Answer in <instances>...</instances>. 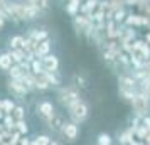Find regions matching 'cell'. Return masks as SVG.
<instances>
[{
    "mask_svg": "<svg viewBox=\"0 0 150 145\" xmlns=\"http://www.w3.org/2000/svg\"><path fill=\"white\" fill-rule=\"evenodd\" d=\"M68 110H69L71 120L76 122V123H83V122H86L88 117H89V106H88V103L83 101L81 98H79L78 101H74L73 105H69Z\"/></svg>",
    "mask_w": 150,
    "mask_h": 145,
    "instance_id": "6da1fadb",
    "label": "cell"
},
{
    "mask_svg": "<svg viewBox=\"0 0 150 145\" xmlns=\"http://www.w3.org/2000/svg\"><path fill=\"white\" fill-rule=\"evenodd\" d=\"M132 108H133V111L138 118L147 117L150 113V98L145 96L142 91L135 93V96L132 98Z\"/></svg>",
    "mask_w": 150,
    "mask_h": 145,
    "instance_id": "7a4b0ae2",
    "label": "cell"
},
{
    "mask_svg": "<svg viewBox=\"0 0 150 145\" xmlns=\"http://www.w3.org/2000/svg\"><path fill=\"white\" fill-rule=\"evenodd\" d=\"M118 83H120V95H122L125 100H130V101H132V98L135 96V93H137L135 79L132 76H122L118 79Z\"/></svg>",
    "mask_w": 150,
    "mask_h": 145,
    "instance_id": "3957f363",
    "label": "cell"
},
{
    "mask_svg": "<svg viewBox=\"0 0 150 145\" xmlns=\"http://www.w3.org/2000/svg\"><path fill=\"white\" fill-rule=\"evenodd\" d=\"M61 133L64 138H68V140H76V138L79 137V127H78V123L76 122H64L61 127Z\"/></svg>",
    "mask_w": 150,
    "mask_h": 145,
    "instance_id": "277c9868",
    "label": "cell"
},
{
    "mask_svg": "<svg viewBox=\"0 0 150 145\" xmlns=\"http://www.w3.org/2000/svg\"><path fill=\"white\" fill-rule=\"evenodd\" d=\"M8 90L14 93L15 96H19V98H24L25 95H27V84L24 83V79H15V78H12V81L8 83Z\"/></svg>",
    "mask_w": 150,
    "mask_h": 145,
    "instance_id": "5b68a950",
    "label": "cell"
},
{
    "mask_svg": "<svg viewBox=\"0 0 150 145\" xmlns=\"http://www.w3.org/2000/svg\"><path fill=\"white\" fill-rule=\"evenodd\" d=\"M37 111H39V115H41L46 122H49L51 118L54 117V105L47 101V100H44L41 103L37 105Z\"/></svg>",
    "mask_w": 150,
    "mask_h": 145,
    "instance_id": "8992f818",
    "label": "cell"
},
{
    "mask_svg": "<svg viewBox=\"0 0 150 145\" xmlns=\"http://www.w3.org/2000/svg\"><path fill=\"white\" fill-rule=\"evenodd\" d=\"M42 66H44L46 71H51V73L57 71V68H59V59H57V56L51 54V52L46 54V56H42Z\"/></svg>",
    "mask_w": 150,
    "mask_h": 145,
    "instance_id": "52a82bcc",
    "label": "cell"
},
{
    "mask_svg": "<svg viewBox=\"0 0 150 145\" xmlns=\"http://www.w3.org/2000/svg\"><path fill=\"white\" fill-rule=\"evenodd\" d=\"M78 100H79V95H78L76 91H73V90H66V91L61 95V103L66 105V106L73 105L74 101H78Z\"/></svg>",
    "mask_w": 150,
    "mask_h": 145,
    "instance_id": "ba28073f",
    "label": "cell"
},
{
    "mask_svg": "<svg viewBox=\"0 0 150 145\" xmlns=\"http://www.w3.org/2000/svg\"><path fill=\"white\" fill-rule=\"evenodd\" d=\"M49 51H51V41H49V39H44V41L37 42V46H35V54L39 56V57L49 54Z\"/></svg>",
    "mask_w": 150,
    "mask_h": 145,
    "instance_id": "9c48e42d",
    "label": "cell"
},
{
    "mask_svg": "<svg viewBox=\"0 0 150 145\" xmlns=\"http://www.w3.org/2000/svg\"><path fill=\"white\" fill-rule=\"evenodd\" d=\"M12 66H14V59H12L10 52H4V54H0V69L8 71Z\"/></svg>",
    "mask_w": 150,
    "mask_h": 145,
    "instance_id": "30bf717a",
    "label": "cell"
},
{
    "mask_svg": "<svg viewBox=\"0 0 150 145\" xmlns=\"http://www.w3.org/2000/svg\"><path fill=\"white\" fill-rule=\"evenodd\" d=\"M133 133H135V128L133 130H128V132H123L122 135H120V138H118V142L120 144H128V145L137 144L135 140H133Z\"/></svg>",
    "mask_w": 150,
    "mask_h": 145,
    "instance_id": "8fae6325",
    "label": "cell"
},
{
    "mask_svg": "<svg viewBox=\"0 0 150 145\" xmlns=\"http://www.w3.org/2000/svg\"><path fill=\"white\" fill-rule=\"evenodd\" d=\"M8 73H10V76L15 78V79H22V78H24V74H25L24 68H22V66H19V62H17V64H14L12 68L8 69Z\"/></svg>",
    "mask_w": 150,
    "mask_h": 145,
    "instance_id": "7c38bea8",
    "label": "cell"
},
{
    "mask_svg": "<svg viewBox=\"0 0 150 145\" xmlns=\"http://www.w3.org/2000/svg\"><path fill=\"white\" fill-rule=\"evenodd\" d=\"M10 56H12L14 62H19V64H21V62L24 61V57H25V52H24L21 47H17V49H12V51H10Z\"/></svg>",
    "mask_w": 150,
    "mask_h": 145,
    "instance_id": "4fadbf2b",
    "label": "cell"
},
{
    "mask_svg": "<svg viewBox=\"0 0 150 145\" xmlns=\"http://www.w3.org/2000/svg\"><path fill=\"white\" fill-rule=\"evenodd\" d=\"M25 46V39L22 35H14L10 39V47L12 49H17V47H24Z\"/></svg>",
    "mask_w": 150,
    "mask_h": 145,
    "instance_id": "5bb4252c",
    "label": "cell"
},
{
    "mask_svg": "<svg viewBox=\"0 0 150 145\" xmlns=\"http://www.w3.org/2000/svg\"><path fill=\"white\" fill-rule=\"evenodd\" d=\"M140 91H142L145 96L150 98V76H147V78L142 79V83H140Z\"/></svg>",
    "mask_w": 150,
    "mask_h": 145,
    "instance_id": "9a60e30c",
    "label": "cell"
},
{
    "mask_svg": "<svg viewBox=\"0 0 150 145\" xmlns=\"http://www.w3.org/2000/svg\"><path fill=\"white\" fill-rule=\"evenodd\" d=\"M111 142L113 140H111V135L110 133H100L98 138H96V144L98 145H110Z\"/></svg>",
    "mask_w": 150,
    "mask_h": 145,
    "instance_id": "2e32d148",
    "label": "cell"
},
{
    "mask_svg": "<svg viewBox=\"0 0 150 145\" xmlns=\"http://www.w3.org/2000/svg\"><path fill=\"white\" fill-rule=\"evenodd\" d=\"M42 76H44V74H42ZM49 86H51V83H49V79L46 76L41 78V79H39V78L35 79V88H37V90H47Z\"/></svg>",
    "mask_w": 150,
    "mask_h": 145,
    "instance_id": "e0dca14e",
    "label": "cell"
},
{
    "mask_svg": "<svg viewBox=\"0 0 150 145\" xmlns=\"http://www.w3.org/2000/svg\"><path fill=\"white\" fill-rule=\"evenodd\" d=\"M44 39H47V32L46 30H32V41L41 42Z\"/></svg>",
    "mask_w": 150,
    "mask_h": 145,
    "instance_id": "ac0fdd59",
    "label": "cell"
},
{
    "mask_svg": "<svg viewBox=\"0 0 150 145\" xmlns=\"http://www.w3.org/2000/svg\"><path fill=\"white\" fill-rule=\"evenodd\" d=\"M78 8H79V0H71V2L68 4V7H66V10H68V14L76 15Z\"/></svg>",
    "mask_w": 150,
    "mask_h": 145,
    "instance_id": "d6986e66",
    "label": "cell"
},
{
    "mask_svg": "<svg viewBox=\"0 0 150 145\" xmlns=\"http://www.w3.org/2000/svg\"><path fill=\"white\" fill-rule=\"evenodd\" d=\"M51 142H52V140H51L49 135H39V137H35V140L32 142V144H35V145H49Z\"/></svg>",
    "mask_w": 150,
    "mask_h": 145,
    "instance_id": "ffe728a7",
    "label": "cell"
},
{
    "mask_svg": "<svg viewBox=\"0 0 150 145\" xmlns=\"http://www.w3.org/2000/svg\"><path fill=\"white\" fill-rule=\"evenodd\" d=\"M14 108H15V105H14L12 100H4V101H2V110L5 111V113H12Z\"/></svg>",
    "mask_w": 150,
    "mask_h": 145,
    "instance_id": "44dd1931",
    "label": "cell"
},
{
    "mask_svg": "<svg viewBox=\"0 0 150 145\" xmlns=\"http://www.w3.org/2000/svg\"><path fill=\"white\" fill-rule=\"evenodd\" d=\"M4 127H5L7 130H12V128L15 127V122H14V118H12L10 113H5V118H4Z\"/></svg>",
    "mask_w": 150,
    "mask_h": 145,
    "instance_id": "7402d4cb",
    "label": "cell"
},
{
    "mask_svg": "<svg viewBox=\"0 0 150 145\" xmlns=\"http://www.w3.org/2000/svg\"><path fill=\"white\" fill-rule=\"evenodd\" d=\"M15 128H17V130L21 132V133H27V132H29V127H27V123L24 122V118H22V120H17V122H15Z\"/></svg>",
    "mask_w": 150,
    "mask_h": 145,
    "instance_id": "603a6c76",
    "label": "cell"
},
{
    "mask_svg": "<svg viewBox=\"0 0 150 145\" xmlns=\"http://www.w3.org/2000/svg\"><path fill=\"white\" fill-rule=\"evenodd\" d=\"M30 68H32V73L34 74H42L44 71V66H42V62H39V61H32V64H30Z\"/></svg>",
    "mask_w": 150,
    "mask_h": 145,
    "instance_id": "cb8c5ba5",
    "label": "cell"
},
{
    "mask_svg": "<svg viewBox=\"0 0 150 145\" xmlns=\"http://www.w3.org/2000/svg\"><path fill=\"white\" fill-rule=\"evenodd\" d=\"M30 2H32L39 10H46V8L49 7V0H30Z\"/></svg>",
    "mask_w": 150,
    "mask_h": 145,
    "instance_id": "d4e9b609",
    "label": "cell"
},
{
    "mask_svg": "<svg viewBox=\"0 0 150 145\" xmlns=\"http://www.w3.org/2000/svg\"><path fill=\"white\" fill-rule=\"evenodd\" d=\"M12 113L15 115V118H17V120H22V118H24V115H25V110H24L22 106H15Z\"/></svg>",
    "mask_w": 150,
    "mask_h": 145,
    "instance_id": "484cf974",
    "label": "cell"
},
{
    "mask_svg": "<svg viewBox=\"0 0 150 145\" xmlns=\"http://www.w3.org/2000/svg\"><path fill=\"white\" fill-rule=\"evenodd\" d=\"M140 51H142L143 59H145V61H147V59H150V46H147V44H142Z\"/></svg>",
    "mask_w": 150,
    "mask_h": 145,
    "instance_id": "4316f807",
    "label": "cell"
},
{
    "mask_svg": "<svg viewBox=\"0 0 150 145\" xmlns=\"http://www.w3.org/2000/svg\"><path fill=\"white\" fill-rule=\"evenodd\" d=\"M96 5H98V0H88V2H86V5H84V12H89V10H93Z\"/></svg>",
    "mask_w": 150,
    "mask_h": 145,
    "instance_id": "83f0119b",
    "label": "cell"
},
{
    "mask_svg": "<svg viewBox=\"0 0 150 145\" xmlns=\"http://www.w3.org/2000/svg\"><path fill=\"white\" fill-rule=\"evenodd\" d=\"M125 17H127V14H125V10H116V12H115V21H116V22L123 21Z\"/></svg>",
    "mask_w": 150,
    "mask_h": 145,
    "instance_id": "f1b7e54d",
    "label": "cell"
},
{
    "mask_svg": "<svg viewBox=\"0 0 150 145\" xmlns=\"http://www.w3.org/2000/svg\"><path fill=\"white\" fill-rule=\"evenodd\" d=\"M113 29H115V24H113V22H110V24H108V35H110V37H113V35H115Z\"/></svg>",
    "mask_w": 150,
    "mask_h": 145,
    "instance_id": "f546056e",
    "label": "cell"
},
{
    "mask_svg": "<svg viewBox=\"0 0 150 145\" xmlns=\"http://www.w3.org/2000/svg\"><path fill=\"white\" fill-rule=\"evenodd\" d=\"M142 123H143V125H145V127H147V128L150 130V117H149V115L142 118Z\"/></svg>",
    "mask_w": 150,
    "mask_h": 145,
    "instance_id": "4dcf8cb0",
    "label": "cell"
},
{
    "mask_svg": "<svg viewBox=\"0 0 150 145\" xmlns=\"http://www.w3.org/2000/svg\"><path fill=\"white\" fill-rule=\"evenodd\" d=\"M21 132H17V133H15L14 135V138H12V140H10V144H17V142H21V140H19V138H21Z\"/></svg>",
    "mask_w": 150,
    "mask_h": 145,
    "instance_id": "1f68e13d",
    "label": "cell"
},
{
    "mask_svg": "<svg viewBox=\"0 0 150 145\" xmlns=\"http://www.w3.org/2000/svg\"><path fill=\"white\" fill-rule=\"evenodd\" d=\"M4 24H5V17H4V15L0 14V30L4 29Z\"/></svg>",
    "mask_w": 150,
    "mask_h": 145,
    "instance_id": "d6a6232c",
    "label": "cell"
},
{
    "mask_svg": "<svg viewBox=\"0 0 150 145\" xmlns=\"http://www.w3.org/2000/svg\"><path fill=\"white\" fill-rule=\"evenodd\" d=\"M76 83H78V86H84V79L83 78H76Z\"/></svg>",
    "mask_w": 150,
    "mask_h": 145,
    "instance_id": "836d02e7",
    "label": "cell"
},
{
    "mask_svg": "<svg viewBox=\"0 0 150 145\" xmlns=\"http://www.w3.org/2000/svg\"><path fill=\"white\" fill-rule=\"evenodd\" d=\"M145 71H147V73H150V59H147V61H145Z\"/></svg>",
    "mask_w": 150,
    "mask_h": 145,
    "instance_id": "e575fe53",
    "label": "cell"
},
{
    "mask_svg": "<svg viewBox=\"0 0 150 145\" xmlns=\"http://www.w3.org/2000/svg\"><path fill=\"white\" fill-rule=\"evenodd\" d=\"M145 144H150V132L147 133V137H145Z\"/></svg>",
    "mask_w": 150,
    "mask_h": 145,
    "instance_id": "d590c367",
    "label": "cell"
},
{
    "mask_svg": "<svg viewBox=\"0 0 150 145\" xmlns=\"http://www.w3.org/2000/svg\"><path fill=\"white\" fill-rule=\"evenodd\" d=\"M21 144H22V145H27V144H29V140H27V138H22Z\"/></svg>",
    "mask_w": 150,
    "mask_h": 145,
    "instance_id": "8d00e7d4",
    "label": "cell"
},
{
    "mask_svg": "<svg viewBox=\"0 0 150 145\" xmlns=\"http://www.w3.org/2000/svg\"><path fill=\"white\" fill-rule=\"evenodd\" d=\"M0 142H2V135H0Z\"/></svg>",
    "mask_w": 150,
    "mask_h": 145,
    "instance_id": "74e56055",
    "label": "cell"
},
{
    "mask_svg": "<svg viewBox=\"0 0 150 145\" xmlns=\"http://www.w3.org/2000/svg\"><path fill=\"white\" fill-rule=\"evenodd\" d=\"M0 106H2V101H0Z\"/></svg>",
    "mask_w": 150,
    "mask_h": 145,
    "instance_id": "f35d334b",
    "label": "cell"
}]
</instances>
